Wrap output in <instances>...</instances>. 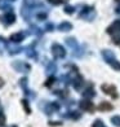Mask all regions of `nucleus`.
Segmentation results:
<instances>
[{"mask_svg":"<svg viewBox=\"0 0 120 127\" xmlns=\"http://www.w3.org/2000/svg\"><path fill=\"white\" fill-rule=\"evenodd\" d=\"M22 39H23V35H22V34H14V35L10 36V40H13V42H21Z\"/></svg>","mask_w":120,"mask_h":127,"instance_id":"nucleus-6","label":"nucleus"},{"mask_svg":"<svg viewBox=\"0 0 120 127\" xmlns=\"http://www.w3.org/2000/svg\"><path fill=\"white\" fill-rule=\"evenodd\" d=\"M79 106H80V109H83V110H85V112H92L94 109V105L89 100H83L79 104Z\"/></svg>","mask_w":120,"mask_h":127,"instance_id":"nucleus-3","label":"nucleus"},{"mask_svg":"<svg viewBox=\"0 0 120 127\" xmlns=\"http://www.w3.org/2000/svg\"><path fill=\"white\" fill-rule=\"evenodd\" d=\"M102 91L106 92V95H111L112 97H118V92H116V88L114 87L112 84H103L102 86Z\"/></svg>","mask_w":120,"mask_h":127,"instance_id":"nucleus-1","label":"nucleus"},{"mask_svg":"<svg viewBox=\"0 0 120 127\" xmlns=\"http://www.w3.org/2000/svg\"><path fill=\"white\" fill-rule=\"evenodd\" d=\"M107 32L111 34V35H115V34L120 32V20H118V21L114 22V24L107 29Z\"/></svg>","mask_w":120,"mask_h":127,"instance_id":"nucleus-2","label":"nucleus"},{"mask_svg":"<svg viewBox=\"0 0 120 127\" xmlns=\"http://www.w3.org/2000/svg\"><path fill=\"white\" fill-rule=\"evenodd\" d=\"M98 109H100V110H111L112 105H111L110 102H102V104H100Z\"/></svg>","mask_w":120,"mask_h":127,"instance_id":"nucleus-5","label":"nucleus"},{"mask_svg":"<svg viewBox=\"0 0 120 127\" xmlns=\"http://www.w3.org/2000/svg\"><path fill=\"white\" fill-rule=\"evenodd\" d=\"M62 1H66V0H61V3H62Z\"/></svg>","mask_w":120,"mask_h":127,"instance_id":"nucleus-13","label":"nucleus"},{"mask_svg":"<svg viewBox=\"0 0 120 127\" xmlns=\"http://www.w3.org/2000/svg\"><path fill=\"white\" fill-rule=\"evenodd\" d=\"M53 52H54V56H57V57H63L65 56V49L58 44L53 45Z\"/></svg>","mask_w":120,"mask_h":127,"instance_id":"nucleus-4","label":"nucleus"},{"mask_svg":"<svg viewBox=\"0 0 120 127\" xmlns=\"http://www.w3.org/2000/svg\"><path fill=\"white\" fill-rule=\"evenodd\" d=\"M22 104H23V106L26 108V110H27V113H30V109H28V105H27V102L23 100V101H22Z\"/></svg>","mask_w":120,"mask_h":127,"instance_id":"nucleus-10","label":"nucleus"},{"mask_svg":"<svg viewBox=\"0 0 120 127\" xmlns=\"http://www.w3.org/2000/svg\"><path fill=\"white\" fill-rule=\"evenodd\" d=\"M112 125H115L116 127H120V115H115V117L111 118Z\"/></svg>","mask_w":120,"mask_h":127,"instance_id":"nucleus-7","label":"nucleus"},{"mask_svg":"<svg viewBox=\"0 0 120 127\" xmlns=\"http://www.w3.org/2000/svg\"><path fill=\"white\" fill-rule=\"evenodd\" d=\"M3 84H4V80H3L1 78H0V88H1V87H3Z\"/></svg>","mask_w":120,"mask_h":127,"instance_id":"nucleus-12","label":"nucleus"},{"mask_svg":"<svg viewBox=\"0 0 120 127\" xmlns=\"http://www.w3.org/2000/svg\"><path fill=\"white\" fill-rule=\"evenodd\" d=\"M50 3H53V4H60L61 3V0H49Z\"/></svg>","mask_w":120,"mask_h":127,"instance_id":"nucleus-11","label":"nucleus"},{"mask_svg":"<svg viewBox=\"0 0 120 127\" xmlns=\"http://www.w3.org/2000/svg\"><path fill=\"white\" fill-rule=\"evenodd\" d=\"M92 127H106L103 123H102V121H96V122L93 123Z\"/></svg>","mask_w":120,"mask_h":127,"instance_id":"nucleus-9","label":"nucleus"},{"mask_svg":"<svg viewBox=\"0 0 120 127\" xmlns=\"http://www.w3.org/2000/svg\"><path fill=\"white\" fill-rule=\"evenodd\" d=\"M5 125V115L3 113H0V127H3Z\"/></svg>","mask_w":120,"mask_h":127,"instance_id":"nucleus-8","label":"nucleus"},{"mask_svg":"<svg viewBox=\"0 0 120 127\" xmlns=\"http://www.w3.org/2000/svg\"><path fill=\"white\" fill-rule=\"evenodd\" d=\"M116 1H120V0H116Z\"/></svg>","mask_w":120,"mask_h":127,"instance_id":"nucleus-14","label":"nucleus"}]
</instances>
